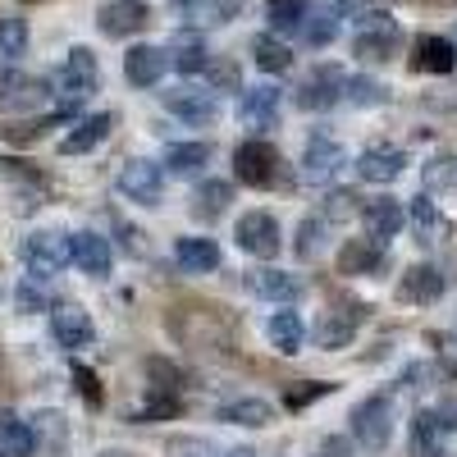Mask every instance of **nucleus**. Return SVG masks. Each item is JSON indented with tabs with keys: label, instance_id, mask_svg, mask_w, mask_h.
<instances>
[{
	"label": "nucleus",
	"instance_id": "de8ad7c7",
	"mask_svg": "<svg viewBox=\"0 0 457 457\" xmlns=\"http://www.w3.org/2000/svg\"><path fill=\"white\" fill-rule=\"evenodd\" d=\"M174 411H179V398H151L133 421H161V416H174Z\"/></svg>",
	"mask_w": 457,
	"mask_h": 457
},
{
	"label": "nucleus",
	"instance_id": "2eb2a0df",
	"mask_svg": "<svg viewBox=\"0 0 457 457\" xmlns=\"http://www.w3.org/2000/svg\"><path fill=\"white\" fill-rule=\"evenodd\" d=\"M51 334H55L60 348L79 353V348H87V343L96 338V325H92V316H87L83 307L64 302V307H51Z\"/></svg>",
	"mask_w": 457,
	"mask_h": 457
},
{
	"label": "nucleus",
	"instance_id": "6ab92c4d",
	"mask_svg": "<svg viewBox=\"0 0 457 457\" xmlns=\"http://www.w3.org/2000/svg\"><path fill=\"white\" fill-rule=\"evenodd\" d=\"M165 51H170V69H179L183 79H193V73H206V69H211L206 37L193 32V28H179V32H174V42H170Z\"/></svg>",
	"mask_w": 457,
	"mask_h": 457
},
{
	"label": "nucleus",
	"instance_id": "c85d7f7f",
	"mask_svg": "<svg viewBox=\"0 0 457 457\" xmlns=\"http://www.w3.org/2000/svg\"><path fill=\"white\" fill-rule=\"evenodd\" d=\"M407 224H411V238L421 243V247H435L439 243V234H444V215H439V206L421 193V197H411V206H407Z\"/></svg>",
	"mask_w": 457,
	"mask_h": 457
},
{
	"label": "nucleus",
	"instance_id": "5fc2aeb1",
	"mask_svg": "<svg viewBox=\"0 0 457 457\" xmlns=\"http://www.w3.org/2000/svg\"><path fill=\"white\" fill-rule=\"evenodd\" d=\"M444 416H448V426L457 430V398H448V407H444Z\"/></svg>",
	"mask_w": 457,
	"mask_h": 457
},
{
	"label": "nucleus",
	"instance_id": "dca6fc26",
	"mask_svg": "<svg viewBox=\"0 0 457 457\" xmlns=\"http://www.w3.org/2000/svg\"><path fill=\"white\" fill-rule=\"evenodd\" d=\"M114 129V114L101 110V114H83V120H73V129L60 137V156H87V151H96Z\"/></svg>",
	"mask_w": 457,
	"mask_h": 457
},
{
	"label": "nucleus",
	"instance_id": "72a5a7b5",
	"mask_svg": "<svg viewBox=\"0 0 457 457\" xmlns=\"http://www.w3.org/2000/svg\"><path fill=\"white\" fill-rule=\"evenodd\" d=\"M312 14V0H265V19H270V32H302Z\"/></svg>",
	"mask_w": 457,
	"mask_h": 457
},
{
	"label": "nucleus",
	"instance_id": "37998d69",
	"mask_svg": "<svg viewBox=\"0 0 457 457\" xmlns=\"http://www.w3.org/2000/svg\"><path fill=\"white\" fill-rule=\"evenodd\" d=\"M170 457H220L211 439H197V435H179L170 439Z\"/></svg>",
	"mask_w": 457,
	"mask_h": 457
},
{
	"label": "nucleus",
	"instance_id": "9d476101",
	"mask_svg": "<svg viewBox=\"0 0 457 457\" xmlns=\"http://www.w3.org/2000/svg\"><path fill=\"white\" fill-rule=\"evenodd\" d=\"M343 92H348V73L338 64H316L297 87V105L302 110H329V105L343 101Z\"/></svg>",
	"mask_w": 457,
	"mask_h": 457
},
{
	"label": "nucleus",
	"instance_id": "58836bf2",
	"mask_svg": "<svg viewBox=\"0 0 457 457\" xmlns=\"http://www.w3.org/2000/svg\"><path fill=\"white\" fill-rule=\"evenodd\" d=\"M343 101H348V105H385L389 101V87L379 83V79H370V73H357V79H348Z\"/></svg>",
	"mask_w": 457,
	"mask_h": 457
},
{
	"label": "nucleus",
	"instance_id": "7c9ffc66",
	"mask_svg": "<svg viewBox=\"0 0 457 457\" xmlns=\"http://www.w3.org/2000/svg\"><path fill=\"white\" fill-rule=\"evenodd\" d=\"M338 28H343V19H338V5H325V10H312L307 14V23H302V46H329L334 37H338Z\"/></svg>",
	"mask_w": 457,
	"mask_h": 457
},
{
	"label": "nucleus",
	"instance_id": "4c0bfd02",
	"mask_svg": "<svg viewBox=\"0 0 457 457\" xmlns=\"http://www.w3.org/2000/svg\"><path fill=\"white\" fill-rule=\"evenodd\" d=\"M28 55V23L23 19H0V64H14Z\"/></svg>",
	"mask_w": 457,
	"mask_h": 457
},
{
	"label": "nucleus",
	"instance_id": "79ce46f5",
	"mask_svg": "<svg viewBox=\"0 0 457 457\" xmlns=\"http://www.w3.org/2000/svg\"><path fill=\"white\" fill-rule=\"evenodd\" d=\"M37 444H51V448H64V416L60 411H42L37 416Z\"/></svg>",
	"mask_w": 457,
	"mask_h": 457
},
{
	"label": "nucleus",
	"instance_id": "603ef678",
	"mask_svg": "<svg viewBox=\"0 0 457 457\" xmlns=\"http://www.w3.org/2000/svg\"><path fill=\"white\" fill-rule=\"evenodd\" d=\"M325 457H348V439H325Z\"/></svg>",
	"mask_w": 457,
	"mask_h": 457
},
{
	"label": "nucleus",
	"instance_id": "ddd939ff",
	"mask_svg": "<svg viewBox=\"0 0 457 457\" xmlns=\"http://www.w3.org/2000/svg\"><path fill=\"white\" fill-rule=\"evenodd\" d=\"M151 23V10H146V0H105V5L96 10V28L105 37H137L142 28Z\"/></svg>",
	"mask_w": 457,
	"mask_h": 457
},
{
	"label": "nucleus",
	"instance_id": "5701e85b",
	"mask_svg": "<svg viewBox=\"0 0 457 457\" xmlns=\"http://www.w3.org/2000/svg\"><path fill=\"white\" fill-rule=\"evenodd\" d=\"M385 247L379 238H348L338 247V275H375V265L385 261Z\"/></svg>",
	"mask_w": 457,
	"mask_h": 457
},
{
	"label": "nucleus",
	"instance_id": "f8f14e48",
	"mask_svg": "<svg viewBox=\"0 0 457 457\" xmlns=\"http://www.w3.org/2000/svg\"><path fill=\"white\" fill-rule=\"evenodd\" d=\"M279 105H284V92H279L275 83L243 87V96H238V120H243L247 129L265 133V129H275V124H279Z\"/></svg>",
	"mask_w": 457,
	"mask_h": 457
},
{
	"label": "nucleus",
	"instance_id": "bb28decb",
	"mask_svg": "<svg viewBox=\"0 0 457 457\" xmlns=\"http://www.w3.org/2000/svg\"><path fill=\"white\" fill-rule=\"evenodd\" d=\"M174 261L183 275H211V270H220V247L211 238H179Z\"/></svg>",
	"mask_w": 457,
	"mask_h": 457
},
{
	"label": "nucleus",
	"instance_id": "c756f323",
	"mask_svg": "<svg viewBox=\"0 0 457 457\" xmlns=\"http://www.w3.org/2000/svg\"><path fill=\"white\" fill-rule=\"evenodd\" d=\"M252 60H256L261 73H288L293 69V51L279 42L275 32H256L252 37Z\"/></svg>",
	"mask_w": 457,
	"mask_h": 457
},
{
	"label": "nucleus",
	"instance_id": "9b49d317",
	"mask_svg": "<svg viewBox=\"0 0 457 457\" xmlns=\"http://www.w3.org/2000/svg\"><path fill=\"white\" fill-rule=\"evenodd\" d=\"M120 193L137 206H161L165 197V165L156 161H129L120 170Z\"/></svg>",
	"mask_w": 457,
	"mask_h": 457
},
{
	"label": "nucleus",
	"instance_id": "3c124183",
	"mask_svg": "<svg viewBox=\"0 0 457 457\" xmlns=\"http://www.w3.org/2000/svg\"><path fill=\"white\" fill-rule=\"evenodd\" d=\"M421 379H426V366H407L403 370V389H426Z\"/></svg>",
	"mask_w": 457,
	"mask_h": 457
},
{
	"label": "nucleus",
	"instance_id": "0eeeda50",
	"mask_svg": "<svg viewBox=\"0 0 457 457\" xmlns=\"http://www.w3.org/2000/svg\"><path fill=\"white\" fill-rule=\"evenodd\" d=\"M234 179L247 187H270L279 183V151L265 142V137H247L234 151Z\"/></svg>",
	"mask_w": 457,
	"mask_h": 457
},
{
	"label": "nucleus",
	"instance_id": "e433bc0d",
	"mask_svg": "<svg viewBox=\"0 0 457 457\" xmlns=\"http://www.w3.org/2000/svg\"><path fill=\"white\" fill-rule=\"evenodd\" d=\"M197 215L202 220H215V215H224V206L234 202V187H228V179H206L202 187H197Z\"/></svg>",
	"mask_w": 457,
	"mask_h": 457
},
{
	"label": "nucleus",
	"instance_id": "4be33fe9",
	"mask_svg": "<svg viewBox=\"0 0 457 457\" xmlns=\"http://www.w3.org/2000/svg\"><path fill=\"white\" fill-rule=\"evenodd\" d=\"M211 142H170L165 146V174H174V179H193V174H202L206 165H211Z\"/></svg>",
	"mask_w": 457,
	"mask_h": 457
},
{
	"label": "nucleus",
	"instance_id": "6e6d98bb",
	"mask_svg": "<svg viewBox=\"0 0 457 457\" xmlns=\"http://www.w3.org/2000/svg\"><path fill=\"white\" fill-rule=\"evenodd\" d=\"M220 457H256L252 448H228V453H220Z\"/></svg>",
	"mask_w": 457,
	"mask_h": 457
},
{
	"label": "nucleus",
	"instance_id": "423d86ee",
	"mask_svg": "<svg viewBox=\"0 0 457 457\" xmlns=\"http://www.w3.org/2000/svg\"><path fill=\"white\" fill-rule=\"evenodd\" d=\"M353 435L361 448H385L394 439V398L389 394H370L353 407Z\"/></svg>",
	"mask_w": 457,
	"mask_h": 457
},
{
	"label": "nucleus",
	"instance_id": "c9c22d12",
	"mask_svg": "<svg viewBox=\"0 0 457 457\" xmlns=\"http://www.w3.org/2000/svg\"><path fill=\"white\" fill-rule=\"evenodd\" d=\"M265 334H270V343L279 353H297L302 348V316L297 312H275L270 320H265Z\"/></svg>",
	"mask_w": 457,
	"mask_h": 457
},
{
	"label": "nucleus",
	"instance_id": "49530a36",
	"mask_svg": "<svg viewBox=\"0 0 457 457\" xmlns=\"http://www.w3.org/2000/svg\"><path fill=\"white\" fill-rule=\"evenodd\" d=\"M73 385H79V394H83L92 407H101V385H96V375H92L87 366H73Z\"/></svg>",
	"mask_w": 457,
	"mask_h": 457
},
{
	"label": "nucleus",
	"instance_id": "13d9d810",
	"mask_svg": "<svg viewBox=\"0 0 457 457\" xmlns=\"http://www.w3.org/2000/svg\"><path fill=\"white\" fill-rule=\"evenodd\" d=\"M0 457H5V453H0Z\"/></svg>",
	"mask_w": 457,
	"mask_h": 457
},
{
	"label": "nucleus",
	"instance_id": "8fccbe9b",
	"mask_svg": "<svg viewBox=\"0 0 457 457\" xmlns=\"http://www.w3.org/2000/svg\"><path fill=\"white\" fill-rule=\"evenodd\" d=\"M325 202H329V206H325V220H334V215L343 220V215H353V202H357V197H353V193H329Z\"/></svg>",
	"mask_w": 457,
	"mask_h": 457
},
{
	"label": "nucleus",
	"instance_id": "ea45409f",
	"mask_svg": "<svg viewBox=\"0 0 457 457\" xmlns=\"http://www.w3.org/2000/svg\"><path fill=\"white\" fill-rule=\"evenodd\" d=\"M14 307L23 312V316H32V312H46L51 307V297H46V288H42V279H23L19 288H14Z\"/></svg>",
	"mask_w": 457,
	"mask_h": 457
},
{
	"label": "nucleus",
	"instance_id": "b1692460",
	"mask_svg": "<svg viewBox=\"0 0 457 457\" xmlns=\"http://www.w3.org/2000/svg\"><path fill=\"white\" fill-rule=\"evenodd\" d=\"M457 64V46L448 42V37H416V46H411V69H421V73H453Z\"/></svg>",
	"mask_w": 457,
	"mask_h": 457
},
{
	"label": "nucleus",
	"instance_id": "6e6552de",
	"mask_svg": "<svg viewBox=\"0 0 457 457\" xmlns=\"http://www.w3.org/2000/svg\"><path fill=\"white\" fill-rule=\"evenodd\" d=\"M161 105L174 114V120L183 124H193V129H206L215 124V114H220V101L211 87H197V83H179V87H165L161 92Z\"/></svg>",
	"mask_w": 457,
	"mask_h": 457
},
{
	"label": "nucleus",
	"instance_id": "f704fd0d",
	"mask_svg": "<svg viewBox=\"0 0 457 457\" xmlns=\"http://www.w3.org/2000/svg\"><path fill=\"white\" fill-rule=\"evenodd\" d=\"M325 243H329V220H325V215H307V220L297 224V243H293V252H297L302 261L320 256Z\"/></svg>",
	"mask_w": 457,
	"mask_h": 457
},
{
	"label": "nucleus",
	"instance_id": "393cba45",
	"mask_svg": "<svg viewBox=\"0 0 457 457\" xmlns=\"http://www.w3.org/2000/svg\"><path fill=\"white\" fill-rule=\"evenodd\" d=\"M361 220H366V238H379V243H389L398 228L407 224V211L394 202V197H375L361 206Z\"/></svg>",
	"mask_w": 457,
	"mask_h": 457
},
{
	"label": "nucleus",
	"instance_id": "aec40b11",
	"mask_svg": "<svg viewBox=\"0 0 457 457\" xmlns=\"http://www.w3.org/2000/svg\"><path fill=\"white\" fill-rule=\"evenodd\" d=\"M165 69H170V51L165 46H133L124 55V79L133 87H156L165 79Z\"/></svg>",
	"mask_w": 457,
	"mask_h": 457
},
{
	"label": "nucleus",
	"instance_id": "f3484780",
	"mask_svg": "<svg viewBox=\"0 0 457 457\" xmlns=\"http://www.w3.org/2000/svg\"><path fill=\"white\" fill-rule=\"evenodd\" d=\"M247 288L256 293V297H265V302H297L302 297V275H288V270H279V265H256V270H247Z\"/></svg>",
	"mask_w": 457,
	"mask_h": 457
},
{
	"label": "nucleus",
	"instance_id": "4d7b16f0",
	"mask_svg": "<svg viewBox=\"0 0 457 457\" xmlns=\"http://www.w3.org/2000/svg\"><path fill=\"white\" fill-rule=\"evenodd\" d=\"M334 5H338V10H343V5H353V0H334Z\"/></svg>",
	"mask_w": 457,
	"mask_h": 457
},
{
	"label": "nucleus",
	"instance_id": "09e8293b",
	"mask_svg": "<svg viewBox=\"0 0 457 457\" xmlns=\"http://www.w3.org/2000/svg\"><path fill=\"white\" fill-rule=\"evenodd\" d=\"M211 92H220V87H238V64H215L211 60Z\"/></svg>",
	"mask_w": 457,
	"mask_h": 457
},
{
	"label": "nucleus",
	"instance_id": "cd10ccee",
	"mask_svg": "<svg viewBox=\"0 0 457 457\" xmlns=\"http://www.w3.org/2000/svg\"><path fill=\"white\" fill-rule=\"evenodd\" d=\"M353 338H357V312H338V307H329V312L320 316V325H316V343H320L325 353L348 348Z\"/></svg>",
	"mask_w": 457,
	"mask_h": 457
},
{
	"label": "nucleus",
	"instance_id": "a878e982",
	"mask_svg": "<svg viewBox=\"0 0 457 457\" xmlns=\"http://www.w3.org/2000/svg\"><path fill=\"white\" fill-rule=\"evenodd\" d=\"M444 284H448V279H444L439 265H411V270L403 275V284H398V297L430 307V302H439V297H444Z\"/></svg>",
	"mask_w": 457,
	"mask_h": 457
},
{
	"label": "nucleus",
	"instance_id": "2f4dec72",
	"mask_svg": "<svg viewBox=\"0 0 457 457\" xmlns=\"http://www.w3.org/2000/svg\"><path fill=\"white\" fill-rule=\"evenodd\" d=\"M0 453L5 457H32L37 453V430L19 416H0Z\"/></svg>",
	"mask_w": 457,
	"mask_h": 457
},
{
	"label": "nucleus",
	"instance_id": "c03bdc74",
	"mask_svg": "<svg viewBox=\"0 0 457 457\" xmlns=\"http://www.w3.org/2000/svg\"><path fill=\"white\" fill-rule=\"evenodd\" d=\"M329 389H334V385H293V389L284 394V407H288V411H302V407H312L316 398H325Z\"/></svg>",
	"mask_w": 457,
	"mask_h": 457
},
{
	"label": "nucleus",
	"instance_id": "f257e3e1",
	"mask_svg": "<svg viewBox=\"0 0 457 457\" xmlns=\"http://www.w3.org/2000/svg\"><path fill=\"white\" fill-rule=\"evenodd\" d=\"M51 87H55V110L60 114H79L101 92V64H96V55L87 46H73L64 55V64L55 69Z\"/></svg>",
	"mask_w": 457,
	"mask_h": 457
},
{
	"label": "nucleus",
	"instance_id": "a211bd4d",
	"mask_svg": "<svg viewBox=\"0 0 457 457\" xmlns=\"http://www.w3.org/2000/svg\"><path fill=\"white\" fill-rule=\"evenodd\" d=\"M69 247H73V265H79L83 275H92V279H105V275H110V265H114L110 238L83 228V234H69Z\"/></svg>",
	"mask_w": 457,
	"mask_h": 457
},
{
	"label": "nucleus",
	"instance_id": "4468645a",
	"mask_svg": "<svg viewBox=\"0 0 457 457\" xmlns=\"http://www.w3.org/2000/svg\"><path fill=\"white\" fill-rule=\"evenodd\" d=\"M357 179L361 183H394L403 170H407V151L403 146H389V142H375L357 156Z\"/></svg>",
	"mask_w": 457,
	"mask_h": 457
},
{
	"label": "nucleus",
	"instance_id": "20e7f679",
	"mask_svg": "<svg viewBox=\"0 0 457 457\" xmlns=\"http://www.w3.org/2000/svg\"><path fill=\"white\" fill-rule=\"evenodd\" d=\"M69 261H73V247H69V234H60V228H37V234L23 238V265L32 279L60 275Z\"/></svg>",
	"mask_w": 457,
	"mask_h": 457
},
{
	"label": "nucleus",
	"instance_id": "1a4fd4ad",
	"mask_svg": "<svg viewBox=\"0 0 457 457\" xmlns=\"http://www.w3.org/2000/svg\"><path fill=\"white\" fill-rule=\"evenodd\" d=\"M234 238H238V247L247 252V256H261V261H270V256H279V220L270 215V211H247V215H238V224H234Z\"/></svg>",
	"mask_w": 457,
	"mask_h": 457
},
{
	"label": "nucleus",
	"instance_id": "864d4df0",
	"mask_svg": "<svg viewBox=\"0 0 457 457\" xmlns=\"http://www.w3.org/2000/svg\"><path fill=\"white\" fill-rule=\"evenodd\" d=\"M444 366L457 375V338H448V348H444Z\"/></svg>",
	"mask_w": 457,
	"mask_h": 457
},
{
	"label": "nucleus",
	"instance_id": "f03ea898",
	"mask_svg": "<svg viewBox=\"0 0 457 457\" xmlns=\"http://www.w3.org/2000/svg\"><path fill=\"white\" fill-rule=\"evenodd\" d=\"M348 165V151H343L338 137H329L325 129H316L302 146V161H297V179L307 187H329L338 179V170Z\"/></svg>",
	"mask_w": 457,
	"mask_h": 457
},
{
	"label": "nucleus",
	"instance_id": "a18cd8bd",
	"mask_svg": "<svg viewBox=\"0 0 457 457\" xmlns=\"http://www.w3.org/2000/svg\"><path fill=\"white\" fill-rule=\"evenodd\" d=\"M426 179H430V187H448V193H457V156L453 161H435L426 170Z\"/></svg>",
	"mask_w": 457,
	"mask_h": 457
},
{
	"label": "nucleus",
	"instance_id": "7ed1b4c3",
	"mask_svg": "<svg viewBox=\"0 0 457 457\" xmlns=\"http://www.w3.org/2000/svg\"><path fill=\"white\" fill-rule=\"evenodd\" d=\"M398 46H403V28H398L385 10H366V14L357 19V37H353L357 60H366V64H385V60L398 55Z\"/></svg>",
	"mask_w": 457,
	"mask_h": 457
},
{
	"label": "nucleus",
	"instance_id": "473e14b6",
	"mask_svg": "<svg viewBox=\"0 0 457 457\" xmlns=\"http://www.w3.org/2000/svg\"><path fill=\"white\" fill-rule=\"evenodd\" d=\"M220 421H234V426H270L275 421V403L265 398H238V403H224L220 407Z\"/></svg>",
	"mask_w": 457,
	"mask_h": 457
},
{
	"label": "nucleus",
	"instance_id": "39448f33",
	"mask_svg": "<svg viewBox=\"0 0 457 457\" xmlns=\"http://www.w3.org/2000/svg\"><path fill=\"white\" fill-rule=\"evenodd\" d=\"M46 101H55L51 79H37V73H23L14 64L0 69V110L5 114H23V110H37Z\"/></svg>",
	"mask_w": 457,
	"mask_h": 457
},
{
	"label": "nucleus",
	"instance_id": "a19ab883",
	"mask_svg": "<svg viewBox=\"0 0 457 457\" xmlns=\"http://www.w3.org/2000/svg\"><path fill=\"white\" fill-rule=\"evenodd\" d=\"M146 375H151V389H156L161 398H174V394H179V370H174L165 357H151V361H146Z\"/></svg>",
	"mask_w": 457,
	"mask_h": 457
},
{
	"label": "nucleus",
	"instance_id": "412c9836",
	"mask_svg": "<svg viewBox=\"0 0 457 457\" xmlns=\"http://www.w3.org/2000/svg\"><path fill=\"white\" fill-rule=\"evenodd\" d=\"M448 430H453V426H448L444 411H416V416H411V430H407V448H411L416 457H439Z\"/></svg>",
	"mask_w": 457,
	"mask_h": 457
}]
</instances>
